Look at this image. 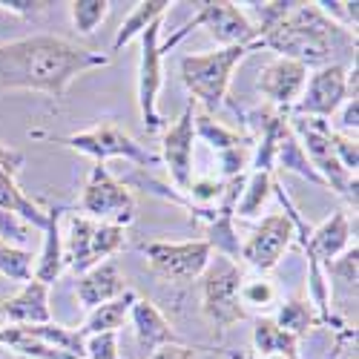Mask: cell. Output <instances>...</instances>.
Wrapping results in <instances>:
<instances>
[{
	"label": "cell",
	"mask_w": 359,
	"mask_h": 359,
	"mask_svg": "<svg viewBox=\"0 0 359 359\" xmlns=\"http://www.w3.org/2000/svg\"><path fill=\"white\" fill-rule=\"evenodd\" d=\"M109 57L55 35H29L0 43V89H26L64 98L75 78L101 69Z\"/></svg>",
	"instance_id": "cell-2"
},
{
	"label": "cell",
	"mask_w": 359,
	"mask_h": 359,
	"mask_svg": "<svg viewBox=\"0 0 359 359\" xmlns=\"http://www.w3.org/2000/svg\"><path fill=\"white\" fill-rule=\"evenodd\" d=\"M296 337L285 334L273 319H259L253 325V348L259 356H282V359H299L296 356Z\"/></svg>",
	"instance_id": "cell-24"
},
{
	"label": "cell",
	"mask_w": 359,
	"mask_h": 359,
	"mask_svg": "<svg viewBox=\"0 0 359 359\" xmlns=\"http://www.w3.org/2000/svg\"><path fill=\"white\" fill-rule=\"evenodd\" d=\"M198 26H204L224 46H253L256 43V26L248 18V12L238 4H230V0H216V4H198L196 18L184 23V29H178L167 43H161V52H170L178 41Z\"/></svg>",
	"instance_id": "cell-9"
},
{
	"label": "cell",
	"mask_w": 359,
	"mask_h": 359,
	"mask_svg": "<svg viewBox=\"0 0 359 359\" xmlns=\"http://www.w3.org/2000/svg\"><path fill=\"white\" fill-rule=\"evenodd\" d=\"M193 130H196L198 138H204L207 144H210L216 153H224V149L250 144L245 135H238L236 130H230V127L213 121V115H207V112H196V115H193Z\"/></svg>",
	"instance_id": "cell-26"
},
{
	"label": "cell",
	"mask_w": 359,
	"mask_h": 359,
	"mask_svg": "<svg viewBox=\"0 0 359 359\" xmlns=\"http://www.w3.org/2000/svg\"><path fill=\"white\" fill-rule=\"evenodd\" d=\"M331 141H334V153L339 158V164L356 175V167H359V149H356V138L351 135H342V133H331Z\"/></svg>",
	"instance_id": "cell-34"
},
{
	"label": "cell",
	"mask_w": 359,
	"mask_h": 359,
	"mask_svg": "<svg viewBox=\"0 0 359 359\" xmlns=\"http://www.w3.org/2000/svg\"><path fill=\"white\" fill-rule=\"evenodd\" d=\"M287 124L293 130V135L302 144L305 156L311 161V167L316 170V175L325 182L327 190H334L339 196H345L348 201L356 204V175L348 172L337 153H334V141H331V121H319V118H302V115H287Z\"/></svg>",
	"instance_id": "cell-4"
},
{
	"label": "cell",
	"mask_w": 359,
	"mask_h": 359,
	"mask_svg": "<svg viewBox=\"0 0 359 359\" xmlns=\"http://www.w3.org/2000/svg\"><path fill=\"white\" fill-rule=\"evenodd\" d=\"M64 144L89 158H95V164H107V158H127L138 167H158L161 161L156 153H149L144 144H138L127 130H121L112 121H101L93 130L67 135Z\"/></svg>",
	"instance_id": "cell-10"
},
{
	"label": "cell",
	"mask_w": 359,
	"mask_h": 359,
	"mask_svg": "<svg viewBox=\"0 0 359 359\" xmlns=\"http://www.w3.org/2000/svg\"><path fill=\"white\" fill-rule=\"evenodd\" d=\"M109 6H112L109 0H72V4H69L72 26L78 29L81 35H93L95 29L107 20Z\"/></svg>",
	"instance_id": "cell-29"
},
{
	"label": "cell",
	"mask_w": 359,
	"mask_h": 359,
	"mask_svg": "<svg viewBox=\"0 0 359 359\" xmlns=\"http://www.w3.org/2000/svg\"><path fill=\"white\" fill-rule=\"evenodd\" d=\"M359 4L356 0H319L316 9L327 18V20H334L337 26H342L345 32L356 35V20H359Z\"/></svg>",
	"instance_id": "cell-30"
},
{
	"label": "cell",
	"mask_w": 359,
	"mask_h": 359,
	"mask_svg": "<svg viewBox=\"0 0 359 359\" xmlns=\"http://www.w3.org/2000/svg\"><path fill=\"white\" fill-rule=\"evenodd\" d=\"M161 20L149 23L141 32V57H138V109L147 130H158L161 127V115H158V93L164 83V52H161Z\"/></svg>",
	"instance_id": "cell-13"
},
{
	"label": "cell",
	"mask_w": 359,
	"mask_h": 359,
	"mask_svg": "<svg viewBox=\"0 0 359 359\" xmlns=\"http://www.w3.org/2000/svg\"><path fill=\"white\" fill-rule=\"evenodd\" d=\"M141 253L158 276L172 282L198 279L213 259V248L207 238H196V242H149L141 248Z\"/></svg>",
	"instance_id": "cell-11"
},
{
	"label": "cell",
	"mask_w": 359,
	"mask_h": 359,
	"mask_svg": "<svg viewBox=\"0 0 359 359\" xmlns=\"http://www.w3.org/2000/svg\"><path fill=\"white\" fill-rule=\"evenodd\" d=\"M124 230L127 227L95 222L86 216H72L64 242V264H69L78 276L93 271L95 264L107 262L124 248Z\"/></svg>",
	"instance_id": "cell-7"
},
{
	"label": "cell",
	"mask_w": 359,
	"mask_h": 359,
	"mask_svg": "<svg viewBox=\"0 0 359 359\" xmlns=\"http://www.w3.org/2000/svg\"><path fill=\"white\" fill-rule=\"evenodd\" d=\"M81 210L86 213V219L93 216L95 222L127 227L135 219V196L107 170V164H93L81 193Z\"/></svg>",
	"instance_id": "cell-8"
},
{
	"label": "cell",
	"mask_w": 359,
	"mask_h": 359,
	"mask_svg": "<svg viewBox=\"0 0 359 359\" xmlns=\"http://www.w3.org/2000/svg\"><path fill=\"white\" fill-rule=\"evenodd\" d=\"M285 334H290V337H302V334H308L313 325H319L322 319H319V313L308 305V302H302V299H293V302H285L282 305V311H279V316L273 319Z\"/></svg>",
	"instance_id": "cell-28"
},
{
	"label": "cell",
	"mask_w": 359,
	"mask_h": 359,
	"mask_svg": "<svg viewBox=\"0 0 359 359\" xmlns=\"http://www.w3.org/2000/svg\"><path fill=\"white\" fill-rule=\"evenodd\" d=\"M259 20L256 49H273L279 57L296 61L302 67H327L331 57L353 43L356 35L327 20L316 4H296V0H273V4H245Z\"/></svg>",
	"instance_id": "cell-1"
},
{
	"label": "cell",
	"mask_w": 359,
	"mask_h": 359,
	"mask_svg": "<svg viewBox=\"0 0 359 359\" xmlns=\"http://www.w3.org/2000/svg\"><path fill=\"white\" fill-rule=\"evenodd\" d=\"M147 359H196V351L182 345V342H175V345H164L158 348L156 353H149Z\"/></svg>",
	"instance_id": "cell-37"
},
{
	"label": "cell",
	"mask_w": 359,
	"mask_h": 359,
	"mask_svg": "<svg viewBox=\"0 0 359 359\" xmlns=\"http://www.w3.org/2000/svg\"><path fill=\"white\" fill-rule=\"evenodd\" d=\"M32 250H26L20 245H12L6 238H0V273L12 282H20L26 285L32 279V271H35V262H32Z\"/></svg>",
	"instance_id": "cell-27"
},
{
	"label": "cell",
	"mask_w": 359,
	"mask_h": 359,
	"mask_svg": "<svg viewBox=\"0 0 359 359\" xmlns=\"http://www.w3.org/2000/svg\"><path fill=\"white\" fill-rule=\"evenodd\" d=\"M308 75H311L308 67L287 61V57H273L259 75V93L271 104H276L282 112H287L302 95Z\"/></svg>",
	"instance_id": "cell-16"
},
{
	"label": "cell",
	"mask_w": 359,
	"mask_h": 359,
	"mask_svg": "<svg viewBox=\"0 0 359 359\" xmlns=\"http://www.w3.org/2000/svg\"><path fill=\"white\" fill-rule=\"evenodd\" d=\"M345 98H348V69L342 64H327L319 67L313 75H308L302 95L293 104V115L331 121L345 104Z\"/></svg>",
	"instance_id": "cell-12"
},
{
	"label": "cell",
	"mask_w": 359,
	"mask_h": 359,
	"mask_svg": "<svg viewBox=\"0 0 359 359\" xmlns=\"http://www.w3.org/2000/svg\"><path fill=\"white\" fill-rule=\"evenodd\" d=\"M276 302V287L267 282V279H253V282H242V305L245 311L248 308H259V311H267Z\"/></svg>",
	"instance_id": "cell-31"
},
{
	"label": "cell",
	"mask_w": 359,
	"mask_h": 359,
	"mask_svg": "<svg viewBox=\"0 0 359 359\" xmlns=\"http://www.w3.org/2000/svg\"><path fill=\"white\" fill-rule=\"evenodd\" d=\"M138 299V293L135 290H124L118 299H112V302H104V305H98V308H93L89 311V316H86V322H83V327H81V337H93V334H115L118 327L124 325V319L130 316V308H133V302Z\"/></svg>",
	"instance_id": "cell-21"
},
{
	"label": "cell",
	"mask_w": 359,
	"mask_h": 359,
	"mask_svg": "<svg viewBox=\"0 0 359 359\" xmlns=\"http://www.w3.org/2000/svg\"><path fill=\"white\" fill-rule=\"evenodd\" d=\"M170 9V0H141V4H135V9L124 18L121 29L115 32V41H112V52H121L130 41L141 38V32L149 26V23H156L167 15Z\"/></svg>",
	"instance_id": "cell-23"
},
{
	"label": "cell",
	"mask_w": 359,
	"mask_h": 359,
	"mask_svg": "<svg viewBox=\"0 0 359 359\" xmlns=\"http://www.w3.org/2000/svg\"><path fill=\"white\" fill-rule=\"evenodd\" d=\"M193 104L178 115V121L170 124V130L164 133L161 141V156L167 161L172 184L187 193L190 182H193V147H196V130H193Z\"/></svg>",
	"instance_id": "cell-15"
},
{
	"label": "cell",
	"mask_w": 359,
	"mask_h": 359,
	"mask_svg": "<svg viewBox=\"0 0 359 359\" xmlns=\"http://www.w3.org/2000/svg\"><path fill=\"white\" fill-rule=\"evenodd\" d=\"M276 164H279L282 170H290V172H296V175L308 178L311 184L325 187V182L316 175V170L311 167L302 144H299V138L293 135V130H290V124H287V115H285V121H282V127H279V135H276Z\"/></svg>",
	"instance_id": "cell-22"
},
{
	"label": "cell",
	"mask_w": 359,
	"mask_h": 359,
	"mask_svg": "<svg viewBox=\"0 0 359 359\" xmlns=\"http://www.w3.org/2000/svg\"><path fill=\"white\" fill-rule=\"evenodd\" d=\"M273 172H259V170H250L248 182L242 187V196L236 201V216L242 219H256L262 213V207L267 204V198L273 196Z\"/></svg>",
	"instance_id": "cell-25"
},
{
	"label": "cell",
	"mask_w": 359,
	"mask_h": 359,
	"mask_svg": "<svg viewBox=\"0 0 359 359\" xmlns=\"http://www.w3.org/2000/svg\"><path fill=\"white\" fill-rule=\"evenodd\" d=\"M356 256H359V250L353 245V248H348L342 256H337L331 264H327V271L345 285H356V273H359V259Z\"/></svg>",
	"instance_id": "cell-33"
},
{
	"label": "cell",
	"mask_w": 359,
	"mask_h": 359,
	"mask_svg": "<svg viewBox=\"0 0 359 359\" xmlns=\"http://www.w3.org/2000/svg\"><path fill=\"white\" fill-rule=\"evenodd\" d=\"M0 313L6 316L9 325H46L52 322L49 308V285L29 279L15 296L0 302Z\"/></svg>",
	"instance_id": "cell-17"
},
{
	"label": "cell",
	"mask_w": 359,
	"mask_h": 359,
	"mask_svg": "<svg viewBox=\"0 0 359 359\" xmlns=\"http://www.w3.org/2000/svg\"><path fill=\"white\" fill-rule=\"evenodd\" d=\"M130 319H133V334H135V342L141 348V353H156L158 348L164 345H175L178 337L170 327V322L164 319V313L149 302V299H135L133 308H130Z\"/></svg>",
	"instance_id": "cell-19"
},
{
	"label": "cell",
	"mask_w": 359,
	"mask_h": 359,
	"mask_svg": "<svg viewBox=\"0 0 359 359\" xmlns=\"http://www.w3.org/2000/svg\"><path fill=\"white\" fill-rule=\"evenodd\" d=\"M52 4L46 0H0V9L9 12V15H18V18H35L41 12H46Z\"/></svg>",
	"instance_id": "cell-35"
},
{
	"label": "cell",
	"mask_w": 359,
	"mask_h": 359,
	"mask_svg": "<svg viewBox=\"0 0 359 359\" xmlns=\"http://www.w3.org/2000/svg\"><path fill=\"white\" fill-rule=\"evenodd\" d=\"M296 236V227H293V219L287 213H273V216H264L262 224L250 233V238L242 245V250H238V259H245L250 267H256V271H273V267L282 262L285 250L290 248Z\"/></svg>",
	"instance_id": "cell-14"
},
{
	"label": "cell",
	"mask_w": 359,
	"mask_h": 359,
	"mask_svg": "<svg viewBox=\"0 0 359 359\" xmlns=\"http://www.w3.org/2000/svg\"><path fill=\"white\" fill-rule=\"evenodd\" d=\"M86 359H118V337L115 334H93L83 337Z\"/></svg>",
	"instance_id": "cell-32"
},
{
	"label": "cell",
	"mask_w": 359,
	"mask_h": 359,
	"mask_svg": "<svg viewBox=\"0 0 359 359\" xmlns=\"http://www.w3.org/2000/svg\"><path fill=\"white\" fill-rule=\"evenodd\" d=\"M127 287H124V273H121V267H118L112 259L95 264L93 271H86L78 276L75 282V296H78V302L83 308H98L104 302H112V299H118Z\"/></svg>",
	"instance_id": "cell-18"
},
{
	"label": "cell",
	"mask_w": 359,
	"mask_h": 359,
	"mask_svg": "<svg viewBox=\"0 0 359 359\" xmlns=\"http://www.w3.org/2000/svg\"><path fill=\"white\" fill-rule=\"evenodd\" d=\"M242 282L245 276L238 271V264L219 253L201 273V311L207 322L216 325L219 331H227L248 316L242 305Z\"/></svg>",
	"instance_id": "cell-6"
},
{
	"label": "cell",
	"mask_w": 359,
	"mask_h": 359,
	"mask_svg": "<svg viewBox=\"0 0 359 359\" xmlns=\"http://www.w3.org/2000/svg\"><path fill=\"white\" fill-rule=\"evenodd\" d=\"M61 216H64V207H52L46 210V227H43V245L41 253L35 259V271L32 279L52 285L57 276L64 273V238H61Z\"/></svg>",
	"instance_id": "cell-20"
},
{
	"label": "cell",
	"mask_w": 359,
	"mask_h": 359,
	"mask_svg": "<svg viewBox=\"0 0 359 359\" xmlns=\"http://www.w3.org/2000/svg\"><path fill=\"white\" fill-rule=\"evenodd\" d=\"M342 118H339V127H342V135H351L356 138V127H359V98H348L342 107Z\"/></svg>",
	"instance_id": "cell-36"
},
{
	"label": "cell",
	"mask_w": 359,
	"mask_h": 359,
	"mask_svg": "<svg viewBox=\"0 0 359 359\" xmlns=\"http://www.w3.org/2000/svg\"><path fill=\"white\" fill-rule=\"evenodd\" d=\"M250 52H256V46H222L216 52L182 57V67H178L182 69V83L207 109V115L224 107L233 72Z\"/></svg>",
	"instance_id": "cell-3"
},
{
	"label": "cell",
	"mask_w": 359,
	"mask_h": 359,
	"mask_svg": "<svg viewBox=\"0 0 359 359\" xmlns=\"http://www.w3.org/2000/svg\"><path fill=\"white\" fill-rule=\"evenodd\" d=\"M20 167H23V156L0 141V236L26 242L29 227H38L43 233L46 213L20 190L18 184Z\"/></svg>",
	"instance_id": "cell-5"
}]
</instances>
